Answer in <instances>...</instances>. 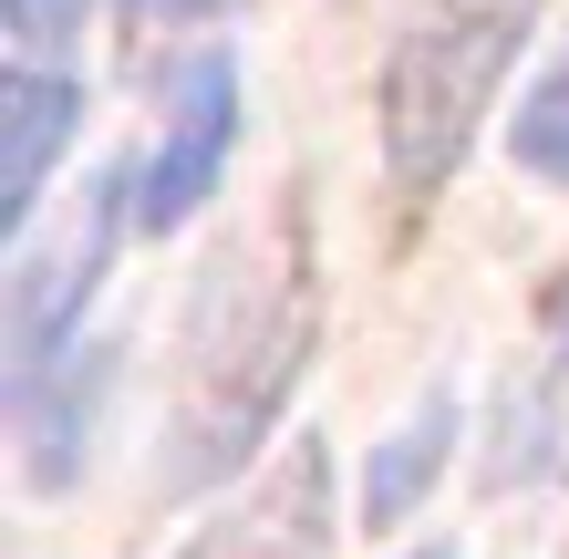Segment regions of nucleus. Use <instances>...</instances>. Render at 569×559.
I'll return each mask as SVG.
<instances>
[{"instance_id": "nucleus-9", "label": "nucleus", "mask_w": 569, "mask_h": 559, "mask_svg": "<svg viewBox=\"0 0 569 559\" xmlns=\"http://www.w3.org/2000/svg\"><path fill=\"white\" fill-rule=\"evenodd\" d=\"M156 11H166V21H177V11H187V0H136V21H156Z\"/></svg>"}, {"instance_id": "nucleus-10", "label": "nucleus", "mask_w": 569, "mask_h": 559, "mask_svg": "<svg viewBox=\"0 0 569 559\" xmlns=\"http://www.w3.org/2000/svg\"><path fill=\"white\" fill-rule=\"evenodd\" d=\"M415 559H446V549H415Z\"/></svg>"}, {"instance_id": "nucleus-1", "label": "nucleus", "mask_w": 569, "mask_h": 559, "mask_svg": "<svg viewBox=\"0 0 569 559\" xmlns=\"http://www.w3.org/2000/svg\"><path fill=\"white\" fill-rule=\"evenodd\" d=\"M311 321H321V290H311V228L300 208H280L259 239H239L197 290V321H187V383H177V456H166V487H218L239 456L270 436L290 373L311 363Z\"/></svg>"}, {"instance_id": "nucleus-6", "label": "nucleus", "mask_w": 569, "mask_h": 559, "mask_svg": "<svg viewBox=\"0 0 569 559\" xmlns=\"http://www.w3.org/2000/svg\"><path fill=\"white\" fill-rule=\"evenodd\" d=\"M446 436H456V415H446V405H425L405 436L383 446V467H373V518H383V529H393V518H405L425 487H435V467H446Z\"/></svg>"}, {"instance_id": "nucleus-7", "label": "nucleus", "mask_w": 569, "mask_h": 559, "mask_svg": "<svg viewBox=\"0 0 569 559\" xmlns=\"http://www.w3.org/2000/svg\"><path fill=\"white\" fill-rule=\"evenodd\" d=\"M518 167H539L569 187V52H559V73L528 93V114H518Z\"/></svg>"}, {"instance_id": "nucleus-5", "label": "nucleus", "mask_w": 569, "mask_h": 559, "mask_svg": "<svg viewBox=\"0 0 569 559\" xmlns=\"http://www.w3.org/2000/svg\"><path fill=\"white\" fill-rule=\"evenodd\" d=\"M73 136V83L42 73V62H21L11 83H0V218H31V197H42V167L62 156Z\"/></svg>"}, {"instance_id": "nucleus-3", "label": "nucleus", "mask_w": 569, "mask_h": 559, "mask_svg": "<svg viewBox=\"0 0 569 559\" xmlns=\"http://www.w3.org/2000/svg\"><path fill=\"white\" fill-rule=\"evenodd\" d=\"M228 146H239V73H228V52H208V62H187V83H177V104H166V136L146 156V177L124 187V218H136V228H177L197 197L218 187Z\"/></svg>"}, {"instance_id": "nucleus-4", "label": "nucleus", "mask_w": 569, "mask_h": 559, "mask_svg": "<svg viewBox=\"0 0 569 559\" xmlns=\"http://www.w3.org/2000/svg\"><path fill=\"white\" fill-rule=\"evenodd\" d=\"M321 549H331V456L290 446L270 487H249V508L218 518L187 559H321Z\"/></svg>"}, {"instance_id": "nucleus-2", "label": "nucleus", "mask_w": 569, "mask_h": 559, "mask_svg": "<svg viewBox=\"0 0 569 559\" xmlns=\"http://www.w3.org/2000/svg\"><path fill=\"white\" fill-rule=\"evenodd\" d=\"M528 21H539V0H425L405 21V42L383 62V156H393L405 197H435L466 167L487 93L518 62Z\"/></svg>"}, {"instance_id": "nucleus-8", "label": "nucleus", "mask_w": 569, "mask_h": 559, "mask_svg": "<svg viewBox=\"0 0 569 559\" xmlns=\"http://www.w3.org/2000/svg\"><path fill=\"white\" fill-rule=\"evenodd\" d=\"M0 21H11L21 52H62L83 31V0H0Z\"/></svg>"}]
</instances>
